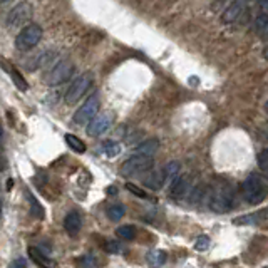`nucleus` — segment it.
Returning <instances> with one entry per match:
<instances>
[{
	"mask_svg": "<svg viewBox=\"0 0 268 268\" xmlns=\"http://www.w3.org/2000/svg\"><path fill=\"white\" fill-rule=\"evenodd\" d=\"M243 199L248 205H260L268 196V185L257 173H250L241 185Z\"/></svg>",
	"mask_w": 268,
	"mask_h": 268,
	"instance_id": "1",
	"label": "nucleus"
},
{
	"mask_svg": "<svg viewBox=\"0 0 268 268\" xmlns=\"http://www.w3.org/2000/svg\"><path fill=\"white\" fill-rule=\"evenodd\" d=\"M235 206V191L230 183L220 181L210 196V208L216 213H228Z\"/></svg>",
	"mask_w": 268,
	"mask_h": 268,
	"instance_id": "2",
	"label": "nucleus"
},
{
	"mask_svg": "<svg viewBox=\"0 0 268 268\" xmlns=\"http://www.w3.org/2000/svg\"><path fill=\"white\" fill-rule=\"evenodd\" d=\"M153 156H146V154H134L131 158L121 164V169L119 173L123 178H132V176H138V174H143L146 173L148 169L153 168Z\"/></svg>",
	"mask_w": 268,
	"mask_h": 268,
	"instance_id": "3",
	"label": "nucleus"
},
{
	"mask_svg": "<svg viewBox=\"0 0 268 268\" xmlns=\"http://www.w3.org/2000/svg\"><path fill=\"white\" fill-rule=\"evenodd\" d=\"M93 81L94 77L91 72H82L81 76L76 77V81L71 84L69 89H67V93L64 96L65 99V104H77V101H81L84 96H86V93L89 91V87L93 86Z\"/></svg>",
	"mask_w": 268,
	"mask_h": 268,
	"instance_id": "4",
	"label": "nucleus"
},
{
	"mask_svg": "<svg viewBox=\"0 0 268 268\" xmlns=\"http://www.w3.org/2000/svg\"><path fill=\"white\" fill-rule=\"evenodd\" d=\"M42 35V27L37 26V24H27L26 27H22V30L19 34H17L15 37V47L19 49L20 52H26V51H30V49H34L35 46L39 44Z\"/></svg>",
	"mask_w": 268,
	"mask_h": 268,
	"instance_id": "5",
	"label": "nucleus"
},
{
	"mask_svg": "<svg viewBox=\"0 0 268 268\" xmlns=\"http://www.w3.org/2000/svg\"><path fill=\"white\" fill-rule=\"evenodd\" d=\"M32 15H34L32 4H30V2L17 4L15 7L9 12V15H7V27L10 30L26 27L27 24L30 22V19H32Z\"/></svg>",
	"mask_w": 268,
	"mask_h": 268,
	"instance_id": "6",
	"label": "nucleus"
},
{
	"mask_svg": "<svg viewBox=\"0 0 268 268\" xmlns=\"http://www.w3.org/2000/svg\"><path fill=\"white\" fill-rule=\"evenodd\" d=\"M72 72H74V62L71 59H64L44 76V84H47V86H59V84L65 82L72 76Z\"/></svg>",
	"mask_w": 268,
	"mask_h": 268,
	"instance_id": "7",
	"label": "nucleus"
},
{
	"mask_svg": "<svg viewBox=\"0 0 268 268\" xmlns=\"http://www.w3.org/2000/svg\"><path fill=\"white\" fill-rule=\"evenodd\" d=\"M101 109V99L97 94H93L91 97H87L86 102L81 106L76 111L74 118H72V121H74L76 126H86L91 119L94 118V116H97V113H99Z\"/></svg>",
	"mask_w": 268,
	"mask_h": 268,
	"instance_id": "8",
	"label": "nucleus"
},
{
	"mask_svg": "<svg viewBox=\"0 0 268 268\" xmlns=\"http://www.w3.org/2000/svg\"><path fill=\"white\" fill-rule=\"evenodd\" d=\"M191 190V176L190 174H176L169 185V196L173 198H183L186 193Z\"/></svg>",
	"mask_w": 268,
	"mask_h": 268,
	"instance_id": "9",
	"label": "nucleus"
},
{
	"mask_svg": "<svg viewBox=\"0 0 268 268\" xmlns=\"http://www.w3.org/2000/svg\"><path fill=\"white\" fill-rule=\"evenodd\" d=\"M109 127H111V119H109V116L101 114V116H94V118L89 121L86 131L89 136L97 138V136H101V134H104Z\"/></svg>",
	"mask_w": 268,
	"mask_h": 268,
	"instance_id": "10",
	"label": "nucleus"
},
{
	"mask_svg": "<svg viewBox=\"0 0 268 268\" xmlns=\"http://www.w3.org/2000/svg\"><path fill=\"white\" fill-rule=\"evenodd\" d=\"M164 183H166V176H164L163 169H148L143 178V185L153 191L161 190Z\"/></svg>",
	"mask_w": 268,
	"mask_h": 268,
	"instance_id": "11",
	"label": "nucleus"
},
{
	"mask_svg": "<svg viewBox=\"0 0 268 268\" xmlns=\"http://www.w3.org/2000/svg\"><path fill=\"white\" fill-rule=\"evenodd\" d=\"M82 228V216L79 211H69L64 218V230L71 236H76Z\"/></svg>",
	"mask_w": 268,
	"mask_h": 268,
	"instance_id": "12",
	"label": "nucleus"
},
{
	"mask_svg": "<svg viewBox=\"0 0 268 268\" xmlns=\"http://www.w3.org/2000/svg\"><path fill=\"white\" fill-rule=\"evenodd\" d=\"M0 64H2V65L5 67V72H7V74H10L12 81H14V84H15V87L19 89V91H22V93H26V91L29 89V84H27L26 79H24V76L20 74V72L17 71L12 64L5 62L4 59H0Z\"/></svg>",
	"mask_w": 268,
	"mask_h": 268,
	"instance_id": "13",
	"label": "nucleus"
},
{
	"mask_svg": "<svg viewBox=\"0 0 268 268\" xmlns=\"http://www.w3.org/2000/svg\"><path fill=\"white\" fill-rule=\"evenodd\" d=\"M158 149H160V141H158L156 138H149L143 141L141 144L136 146V153L138 154H146V156H154L158 153Z\"/></svg>",
	"mask_w": 268,
	"mask_h": 268,
	"instance_id": "14",
	"label": "nucleus"
},
{
	"mask_svg": "<svg viewBox=\"0 0 268 268\" xmlns=\"http://www.w3.org/2000/svg\"><path fill=\"white\" fill-rule=\"evenodd\" d=\"M243 10H245V7H243V5L231 2L230 7L223 12L221 22H223V24H233V22H236V20H238V17L243 14Z\"/></svg>",
	"mask_w": 268,
	"mask_h": 268,
	"instance_id": "15",
	"label": "nucleus"
},
{
	"mask_svg": "<svg viewBox=\"0 0 268 268\" xmlns=\"http://www.w3.org/2000/svg\"><path fill=\"white\" fill-rule=\"evenodd\" d=\"M268 218V210H260L257 213H252V215H247L243 218H236L235 225H257L261 223L263 220Z\"/></svg>",
	"mask_w": 268,
	"mask_h": 268,
	"instance_id": "16",
	"label": "nucleus"
},
{
	"mask_svg": "<svg viewBox=\"0 0 268 268\" xmlns=\"http://www.w3.org/2000/svg\"><path fill=\"white\" fill-rule=\"evenodd\" d=\"M26 194H27V199L30 203V215H32L34 218H39V220H42L44 215H46V210L42 208V205L39 203V199L35 198L29 190H26Z\"/></svg>",
	"mask_w": 268,
	"mask_h": 268,
	"instance_id": "17",
	"label": "nucleus"
},
{
	"mask_svg": "<svg viewBox=\"0 0 268 268\" xmlns=\"http://www.w3.org/2000/svg\"><path fill=\"white\" fill-rule=\"evenodd\" d=\"M166 258H168V255L166 252H163V250H151V252H148V255H146V261L153 266L164 265L166 263Z\"/></svg>",
	"mask_w": 268,
	"mask_h": 268,
	"instance_id": "18",
	"label": "nucleus"
},
{
	"mask_svg": "<svg viewBox=\"0 0 268 268\" xmlns=\"http://www.w3.org/2000/svg\"><path fill=\"white\" fill-rule=\"evenodd\" d=\"M27 253H29L30 260H32L34 263H37L39 266H51V265H52V261H49V258L46 257L44 253L40 252L39 248H35V247H29Z\"/></svg>",
	"mask_w": 268,
	"mask_h": 268,
	"instance_id": "19",
	"label": "nucleus"
},
{
	"mask_svg": "<svg viewBox=\"0 0 268 268\" xmlns=\"http://www.w3.org/2000/svg\"><path fill=\"white\" fill-rule=\"evenodd\" d=\"M65 143L72 151H76V153H79V154L86 153V149H87L82 139H79L77 136H74V134H71V132L65 134Z\"/></svg>",
	"mask_w": 268,
	"mask_h": 268,
	"instance_id": "20",
	"label": "nucleus"
},
{
	"mask_svg": "<svg viewBox=\"0 0 268 268\" xmlns=\"http://www.w3.org/2000/svg\"><path fill=\"white\" fill-rule=\"evenodd\" d=\"M124 215H126V208H124V205H121V203H114L107 208V218L111 221L123 220Z\"/></svg>",
	"mask_w": 268,
	"mask_h": 268,
	"instance_id": "21",
	"label": "nucleus"
},
{
	"mask_svg": "<svg viewBox=\"0 0 268 268\" xmlns=\"http://www.w3.org/2000/svg\"><path fill=\"white\" fill-rule=\"evenodd\" d=\"M116 235H118L119 238L131 241L136 238V228H134L132 225H121V227H118V230H116Z\"/></svg>",
	"mask_w": 268,
	"mask_h": 268,
	"instance_id": "22",
	"label": "nucleus"
},
{
	"mask_svg": "<svg viewBox=\"0 0 268 268\" xmlns=\"http://www.w3.org/2000/svg\"><path fill=\"white\" fill-rule=\"evenodd\" d=\"M102 153H104L106 156L109 158H116L119 153H121V144L116 143V141H104L101 146Z\"/></svg>",
	"mask_w": 268,
	"mask_h": 268,
	"instance_id": "23",
	"label": "nucleus"
},
{
	"mask_svg": "<svg viewBox=\"0 0 268 268\" xmlns=\"http://www.w3.org/2000/svg\"><path fill=\"white\" fill-rule=\"evenodd\" d=\"M268 30V14L261 12L260 15H257V19L253 22V32L255 34H263Z\"/></svg>",
	"mask_w": 268,
	"mask_h": 268,
	"instance_id": "24",
	"label": "nucleus"
},
{
	"mask_svg": "<svg viewBox=\"0 0 268 268\" xmlns=\"http://www.w3.org/2000/svg\"><path fill=\"white\" fill-rule=\"evenodd\" d=\"M163 171H164V176H166V181H171L176 174H180L181 164L178 161H169L166 166L163 168Z\"/></svg>",
	"mask_w": 268,
	"mask_h": 268,
	"instance_id": "25",
	"label": "nucleus"
},
{
	"mask_svg": "<svg viewBox=\"0 0 268 268\" xmlns=\"http://www.w3.org/2000/svg\"><path fill=\"white\" fill-rule=\"evenodd\" d=\"M257 161H258V168L260 171L265 174V178L268 180V149H261L258 156H257Z\"/></svg>",
	"mask_w": 268,
	"mask_h": 268,
	"instance_id": "26",
	"label": "nucleus"
},
{
	"mask_svg": "<svg viewBox=\"0 0 268 268\" xmlns=\"http://www.w3.org/2000/svg\"><path fill=\"white\" fill-rule=\"evenodd\" d=\"M210 245H211L210 236L201 235L196 238V241H194V250H198V252H206V250L210 248Z\"/></svg>",
	"mask_w": 268,
	"mask_h": 268,
	"instance_id": "27",
	"label": "nucleus"
},
{
	"mask_svg": "<svg viewBox=\"0 0 268 268\" xmlns=\"http://www.w3.org/2000/svg\"><path fill=\"white\" fill-rule=\"evenodd\" d=\"M104 248H106V252H107V253H123V252H124L123 245H121L119 241H114V240L106 241Z\"/></svg>",
	"mask_w": 268,
	"mask_h": 268,
	"instance_id": "28",
	"label": "nucleus"
},
{
	"mask_svg": "<svg viewBox=\"0 0 268 268\" xmlns=\"http://www.w3.org/2000/svg\"><path fill=\"white\" fill-rule=\"evenodd\" d=\"M126 190H129V193L136 194V196H139V198L148 199V193L141 191V190H139V188H138L136 185H132V183H126Z\"/></svg>",
	"mask_w": 268,
	"mask_h": 268,
	"instance_id": "29",
	"label": "nucleus"
},
{
	"mask_svg": "<svg viewBox=\"0 0 268 268\" xmlns=\"http://www.w3.org/2000/svg\"><path fill=\"white\" fill-rule=\"evenodd\" d=\"M79 263L84 265V266H94L96 261H94V258H93V255H84V257L79 258Z\"/></svg>",
	"mask_w": 268,
	"mask_h": 268,
	"instance_id": "30",
	"label": "nucleus"
},
{
	"mask_svg": "<svg viewBox=\"0 0 268 268\" xmlns=\"http://www.w3.org/2000/svg\"><path fill=\"white\" fill-rule=\"evenodd\" d=\"M27 265V261H26V258H17V260H14V261H12V263H10V266H14V268H24V266H26Z\"/></svg>",
	"mask_w": 268,
	"mask_h": 268,
	"instance_id": "31",
	"label": "nucleus"
},
{
	"mask_svg": "<svg viewBox=\"0 0 268 268\" xmlns=\"http://www.w3.org/2000/svg\"><path fill=\"white\" fill-rule=\"evenodd\" d=\"M258 7L263 14H268V0H258Z\"/></svg>",
	"mask_w": 268,
	"mask_h": 268,
	"instance_id": "32",
	"label": "nucleus"
},
{
	"mask_svg": "<svg viewBox=\"0 0 268 268\" xmlns=\"http://www.w3.org/2000/svg\"><path fill=\"white\" fill-rule=\"evenodd\" d=\"M5 168H7V160H5L2 154H0V171H4Z\"/></svg>",
	"mask_w": 268,
	"mask_h": 268,
	"instance_id": "33",
	"label": "nucleus"
},
{
	"mask_svg": "<svg viewBox=\"0 0 268 268\" xmlns=\"http://www.w3.org/2000/svg\"><path fill=\"white\" fill-rule=\"evenodd\" d=\"M231 2H235V4H240V5H243V7H245V5L248 4V0H231Z\"/></svg>",
	"mask_w": 268,
	"mask_h": 268,
	"instance_id": "34",
	"label": "nucleus"
},
{
	"mask_svg": "<svg viewBox=\"0 0 268 268\" xmlns=\"http://www.w3.org/2000/svg\"><path fill=\"white\" fill-rule=\"evenodd\" d=\"M116 193H118V188H116V186L109 188V194H116Z\"/></svg>",
	"mask_w": 268,
	"mask_h": 268,
	"instance_id": "35",
	"label": "nucleus"
},
{
	"mask_svg": "<svg viewBox=\"0 0 268 268\" xmlns=\"http://www.w3.org/2000/svg\"><path fill=\"white\" fill-rule=\"evenodd\" d=\"M263 57H265V59L268 60V46H266V47L263 49Z\"/></svg>",
	"mask_w": 268,
	"mask_h": 268,
	"instance_id": "36",
	"label": "nucleus"
},
{
	"mask_svg": "<svg viewBox=\"0 0 268 268\" xmlns=\"http://www.w3.org/2000/svg\"><path fill=\"white\" fill-rule=\"evenodd\" d=\"M4 138V127H2V124H0V139Z\"/></svg>",
	"mask_w": 268,
	"mask_h": 268,
	"instance_id": "37",
	"label": "nucleus"
},
{
	"mask_svg": "<svg viewBox=\"0 0 268 268\" xmlns=\"http://www.w3.org/2000/svg\"><path fill=\"white\" fill-rule=\"evenodd\" d=\"M7 2H10V0H0V4H7Z\"/></svg>",
	"mask_w": 268,
	"mask_h": 268,
	"instance_id": "38",
	"label": "nucleus"
},
{
	"mask_svg": "<svg viewBox=\"0 0 268 268\" xmlns=\"http://www.w3.org/2000/svg\"><path fill=\"white\" fill-rule=\"evenodd\" d=\"M0 215H2V201H0Z\"/></svg>",
	"mask_w": 268,
	"mask_h": 268,
	"instance_id": "39",
	"label": "nucleus"
},
{
	"mask_svg": "<svg viewBox=\"0 0 268 268\" xmlns=\"http://www.w3.org/2000/svg\"><path fill=\"white\" fill-rule=\"evenodd\" d=\"M265 109H266V113H268V101L265 102Z\"/></svg>",
	"mask_w": 268,
	"mask_h": 268,
	"instance_id": "40",
	"label": "nucleus"
}]
</instances>
